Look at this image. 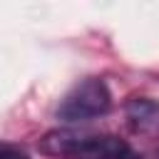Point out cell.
<instances>
[{
  "instance_id": "obj_1",
  "label": "cell",
  "mask_w": 159,
  "mask_h": 159,
  "mask_svg": "<svg viewBox=\"0 0 159 159\" xmlns=\"http://www.w3.org/2000/svg\"><path fill=\"white\" fill-rule=\"evenodd\" d=\"M112 107V94L99 77L80 80L57 104V119L65 122H89L104 117Z\"/></svg>"
},
{
  "instance_id": "obj_5",
  "label": "cell",
  "mask_w": 159,
  "mask_h": 159,
  "mask_svg": "<svg viewBox=\"0 0 159 159\" xmlns=\"http://www.w3.org/2000/svg\"><path fill=\"white\" fill-rule=\"evenodd\" d=\"M114 159H142V157H137V154H132V152H127V154H122V157H114Z\"/></svg>"
},
{
  "instance_id": "obj_3",
  "label": "cell",
  "mask_w": 159,
  "mask_h": 159,
  "mask_svg": "<svg viewBox=\"0 0 159 159\" xmlns=\"http://www.w3.org/2000/svg\"><path fill=\"white\" fill-rule=\"evenodd\" d=\"M124 114L134 132H157L159 129V102L149 97H134L124 104Z\"/></svg>"
},
{
  "instance_id": "obj_4",
  "label": "cell",
  "mask_w": 159,
  "mask_h": 159,
  "mask_svg": "<svg viewBox=\"0 0 159 159\" xmlns=\"http://www.w3.org/2000/svg\"><path fill=\"white\" fill-rule=\"evenodd\" d=\"M0 159H30V157H27V152H25L20 144L0 142Z\"/></svg>"
},
{
  "instance_id": "obj_2",
  "label": "cell",
  "mask_w": 159,
  "mask_h": 159,
  "mask_svg": "<svg viewBox=\"0 0 159 159\" xmlns=\"http://www.w3.org/2000/svg\"><path fill=\"white\" fill-rule=\"evenodd\" d=\"M94 132H84V129H67V127H60V129H50L47 134L40 137L37 142V149L47 157H70V159H82L84 149L89 147Z\"/></svg>"
}]
</instances>
